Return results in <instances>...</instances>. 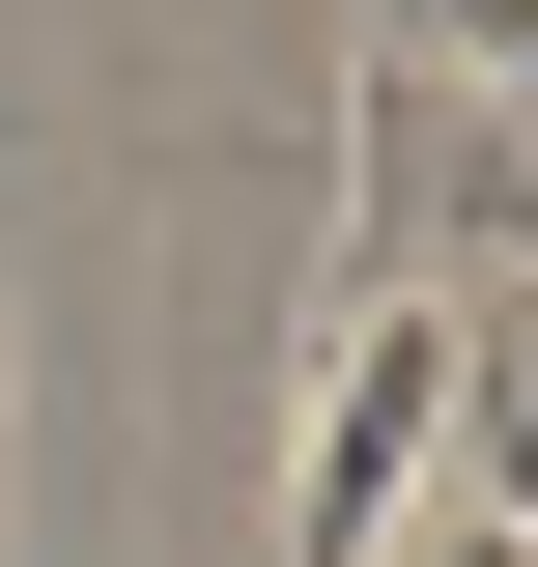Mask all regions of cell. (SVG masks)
<instances>
[{
    "label": "cell",
    "mask_w": 538,
    "mask_h": 567,
    "mask_svg": "<svg viewBox=\"0 0 538 567\" xmlns=\"http://www.w3.org/2000/svg\"><path fill=\"white\" fill-rule=\"evenodd\" d=\"M454 398H482V284H454V256H340V312H312V483H283V567H397V511L454 483Z\"/></svg>",
    "instance_id": "6da1fadb"
}]
</instances>
